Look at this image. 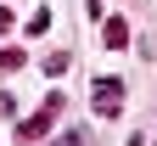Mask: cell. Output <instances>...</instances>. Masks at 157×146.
I'll return each mask as SVG.
<instances>
[{
	"mask_svg": "<svg viewBox=\"0 0 157 146\" xmlns=\"http://www.w3.org/2000/svg\"><path fill=\"white\" fill-rule=\"evenodd\" d=\"M90 101H95V112L101 118H118V107H124V79H95V90H90Z\"/></svg>",
	"mask_w": 157,
	"mask_h": 146,
	"instance_id": "6da1fadb",
	"label": "cell"
},
{
	"mask_svg": "<svg viewBox=\"0 0 157 146\" xmlns=\"http://www.w3.org/2000/svg\"><path fill=\"white\" fill-rule=\"evenodd\" d=\"M56 112H62V96H51V101H45V107H39L34 118H23V124H17V140H39V135H51Z\"/></svg>",
	"mask_w": 157,
	"mask_h": 146,
	"instance_id": "7a4b0ae2",
	"label": "cell"
},
{
	"mask_svg": "<svg viewBox=\"0 0 157 146\" xmlns=\"http://www.w3.org/2000/svg\"><path fill=\"white\" fill-rule=\"evenodd\" d=\"M101 45H112V51L129 45V17H107L101 23Z\"/></svg>",
	"mask_w": 157,
	"mask_h": 146,
	"instance_id": "3957f363",
	"label": "cell"
},
{
	"mask_svg": "<svg viewBox=\"0 0 157 146\" xmlns=\"http://www.w3.org/2000/svg\"><path fill=\"white\" fill-rule=\"evenodd\" d=\"M45 28H51V11H45V6H39V11L28 17V23H23V34H28V39H39V34H45Z\"/></svg>",
	"mask_w": 157,
	"mask_h": 146,
	"instance_id": "277c9868",
	"label": "cell"
},
{
	"mask_svg": "<svg viewBox=\"0 0 157 146\" xmlns=\"http://www.w3.org/2000/svg\"><path fill=\"white\" fill-rule=\"evenodd\" d=\"M23 62H28L23 51H17V45H6V51H0V73H17V68H23Z\"/></svg>",
	"mask_w": 157,
	"mask_h": 146,
	"instance_id": "5b68a950",
	"label": "cell"
},
{
	"mask_svg": "<svg viewBox=\"0 0 157 146\" xmlns=\"http://www.w3.org/2000/svg\"><path fill=\"white\" fill-rule=\"evenodd\" d=\"M45 73H67V51H51L45 56Z\"/></svg>",
	"mask_w": 157,
	"mask_h": 146,
	"instance_id": "8992f818",
	"label": "cell"
},
{
	"mask_svg": "<svg viewBox=\"0 0 157 146\" xmlns=\"http://www.w3.org/2000/svg\"><path fill=\"white\" fill-rule=\"evenodd\" d=\"M56 146H84V135H78V129H73V135H62V140H56Z\"/></svg>",
	"mask_w": 157,
	"mask_h": 146,
	"instance_id": "52a82bcc",
	"label": "cell"
},
{
	"mask_svg": "<svg viewBox=\"0 0 157 146\" xmlns=\"http://www.w3.org/2000/svg\"><path fill=\"white\" fill-rule=\"evenodd\" d=\"M11 28V6H0V34H6Z\"/></svg>",
	"mask_w": 157,
	"mask_h": 146,
	"instance_id": "ba28073f",
	"label": "cell"
}]
</instances>
